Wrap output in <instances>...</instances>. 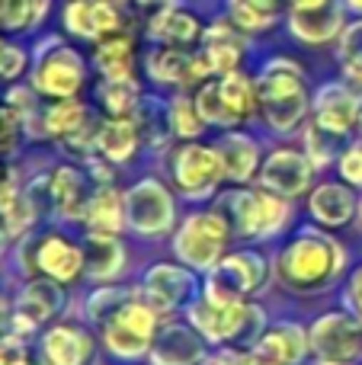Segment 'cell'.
Returning <instances> with one entry per match:
<instances>
[{
    "label": "cell",
    "instance_id": "cell-6",
    "mask_svg": "<svg viewBox=\"0 0 362 365\" xmlns=\"http://www.w3.org/2000/svg\"><path fill=\"white\" fill-rule=\"evenodd\" d=\"M267 276H269V266L260 253L237 250L231 257H224L215 269H209L202 298H209L215 304H241L247 302V295L263 289Z\"/></svg>",
    "mask_w": 362,
    "mask_h": 365
},
{
    "label": "cell",
    "instance_id": "cell-34",
    "mask_svg": "<svg viewBox=\"0 0 362 365\" xmlns=\"http://www.w3.org/2000/svg\"><path fill=\"white\" fill-rule=\"evenodd\" d=\"M83 125V106L74 100H61L58 106H51L45 113V132L48 135H74Z\"/></svg>",
    "mask_w": 362,
    "mask_h": 365
},
{
    "label": "cell",
    "instance_id": "cell-17",
    "mask_svg": "<svg viewBox=\"0 0 362 365\" xmlns=\"http://www.w3.org/2000/svg\"><path fill=\"white\" fill-rule=\"evenodd\" d=\"M257 353H263L267 359L279 362V365H299L305 359V353L311 349V343H308V334L299 327V324H273V327H267L260 334V340H257Z\"/></svg>",
    "mask_w": 362,
    "mask_h": 365
},
{
    "label": "cell",
    "instance_id": "cell-47",
    "mask_svg": "<svg viewBox=\"0 0 362 365\" xmlns=\"http://www.w3.org/2000/svg\"><path fill=\"white\" fill-rule=\"evenodd\" d=\"M292 4H295V10H318V6L331 4V0H292Z\"/></svg>",
    "mask_w": 362,
    "mask_h": 365
},
{
    "label": "cell",
    "instance_id": "cell-23",
    "mask_svg": "<svg viewBox=\"0 0 362 365\" xmlns=\"http://www.w3.org/2000/svg\"><path fill=\"white\" fill-rule=\"evenodd\" d=\"M311 215L327 227H340L353 218L356 212V199L346 186H337V182H324L311 192V202H308Z\"/></svg>",
    "mask_w": 362,
    "mask_h": 365
},
{
    "label": "cell",
    "instance_id": "cell-7",
    "mask_svg": "<svg viewBox=\"0 0 362 365\" xmlns=\"http://www.w3.org/2000/svg\"><path fill=\"white\" fill-rule=\"evenodd\" d=\"M257 93H260L263 113L267 122L279 132H289L301 122L308 109V96H305V83H301L299 71L286 61H276L267 68V74L257 83Z\"/></svg>",
    "mask_w": 362,
    "mask_h": 365
},
{
    "label": "cell",
    "instance_id": "cell-43",
    "mask_svg": "<svg viewBox=\"0 0 362 365\" xmlns=\"http://www.w3.org/2000/svg\"><path fill=\"white\" fill-rule=\"evenodd\" d=\"M23 64H26L23 51L13 48V45H4V51H0V77H16L23 71Z\"/></svg>",
    "mask_w": 362,
    "mask_h": 365
},
{
    "label": "cell",
    "instance_id": "cell-49",
    "mask_svg": "<svg viewBox=\"0 0 362 365\" xmlns=\"http://www.w3.org/2000/svg\"><path fill=\"white\" fill-rule=\"evenodd\" d=\"M6 321H10V317H6V302H4V292H0V330H4Z\"/></svg>",
    "mask_w": 362,
    "mask_h": 365
},
{
    "label": "cell",
    "instance_id": "cell-33",
    "mask_svg": "<svg viewBox=\"0 0 362 365\" xmlns=\"http://www.w3.org/2000/svg\"><path fill=\"white\" fill-rule=\"evenodd\" d=\"M196 106H199V113H202V119L212 122V125H234V122H241L228 109V103H224L222 87H218V83H205V87L199 90Z\"/></svg>",
    "mask_w": 362,
    "mask_h": 365
},
{
    "label": "cell",
    "instance_id": "cell-35",
    "mask_svg": "<svg viewBox=\"0 0 362 365\" xmlns=\"http://www.w3.org/2000/svg\"><path fill=\"white\" fill-rule=\"evenodd\" d=\"M231 13L247 29H263L276 16V0H231Z\"/></svg>",
    "mask_w": 362,
    "mask_h": 365
},
{
    "label": "cell",
    "instance_id": "cell-27",
    "mask_svg": "<svg viewBox=\"0 0 362 365\" xmlns=\"http://www.w3.org/2000/svg\"><path fill=\"white\" fill-rule=\"evenodd\" d=\"M292 26L308 42H324V38H331L333 32H337L340 10L333 4H324V6H318V10H295Z\"/></svg>",
    "mask_w": 362,
    "mask_h": 365
},
{
    "label": "cell",
    "instance_id": "cell-22",
    "mask_svg": "<svg viewBox=\"0 0 362 365\" xmlns=\"http://www.w3.org/2000/svg\"><path fill=\"white\" fill-rule=\"evenodd\" d=\"M314 113H318V128L331 135H343L350 132V125L359 119V109L353 93H346L343 87H324L318 93L314 103Z\"/></svg>",
    "mask_w": 362,
    "mask_h": 365
},
{
    "label": "cell",
    "instance_id": "cell-24",
    "mask_svg": "<svg viewBox=\"0 0 362 365\" xmlns=\"http://www.w3.org/2000/svg\"><path fill=\"white\" fill-rule=\"evenodd\" d=\"M218 158H222L224 177L234 182H247L257 173V164H260V151H257L254 138L247 135H224L222 145H218Z\"/></svg>",
    "mask_w": 362,
    "mask_h": 365
},
{
    "label": "cell",
    "instance_id": "cell-19",
    "mask_svg": "<svg viewBox=\"0 0 362 365\" xmlns=\"http://www.w3.org/2000/svg\"><path fill=\"white\" fill-rule=\"evenodd\" d=\"M93 192L87 189V177L74 167H61L51 177V202H55V212L64 221H83L87 218V208Z\"/></svg>",
    "mask_w": 362,
    "mask_h": 365
},
{
    "label": "cell",
    "instance_id": "cell-4",
    "mask_svg": "<svg viewBox=\"0 0 362 365\" xmlns=\"http://www.w3.org/2000/svg\"><path fill=\"white\" fill-rule=\"evenodd\" d=\"M231 221L222 212H196L180 225L173 237V253L192 272H209L222 263V253L231 240Z\"/></svg>",
    "mask_w": 362,
    "mask_h": 365
},
{
    "label": "cell",
    "instance_id": "cell-2",
    "mask_svg": "<svg viewBox=\"0 0 362 365\" xmlns=\"http://www.w3.org/2000/svg\"><path fill=\"white\" fill-rule=\"evenodd\" d=\"M190 324L205 336V343H254L260 340L263 327V311L257 304H215L209 298H196L186 308Z\"/></svg>",
    "mask_w": 362,
    "mask_h": 365
},
{
    "label": "cell",
    "instance_id": "cell-18",
    "mask_svg": "<svg viewBox=\"0 0 362 365\" xmlns=\"http://www.w3.org/2000/svg\"><path fill=\"white\" fill-rule=\"evenodd\" d=\"M81 81H83V68L74 51H68V48L45 58L36 71V90H42L48 96H64V100L77 93Z\"/></svg>",
    "mask_w": 362,
    "mask_h": 365
},
{
    "label": "cell",
    "instance_id": "cell-40",
    "mask_svg": "<svg viewBox=\"0 0 362 365\" xmlns=\"http://www.w3.org/2000/svg\"><path fill=\"white\" fill-rule=\"evenodd\" d=\"M16 135H19V109L0 106V154L13 151Z\"/></svg>",
    "mask_w": 362,
    "mask_h": 365
},
{
    "label": "cell",
    "instance_id": "cell-55",
    "mask_svg": "<svg viewBox=\"0 0 362 365\" xmlns=\"http://www.w3.org/2000/svg\"><path fill=\"white\" fill-rule=\"evenodd\" d=\"M359 218H362V205H359Z\"/></svg>",
    "mask_w": 362,
    "mask_h": 365
},
{
    "label": "cell",
    "instance_id": "cell-28",
    "mask_svg": "<svg viewBox=\"0 0 362 365\" xmlns=\"http://www.w3.org/2000/svg\"><path fill=\"white\" fill-rule=\"evenodd\" d=\"M96 68L106 81H132V45L128 38H109L96 51Z\"/></svg>",
    "mask_w": 362,
    "mask_h": 365
},
{
    "label": "cell",
    "instance_id": "cell-53",
    "mask_svg": "<svg viewBox=\"0 0 362 365\" xmlns=\"http://www.w3.org/2000/svg\"><path fill=\"white\" fill-rule=\"evenodd\" d=\"M359 125H362V109H359Z\"/></svg>",
    "mask_w": 362,
    "mask_h": 365
},
{
    "label": "cell",
    "instance_id": "cell-29",
    "mask_svg": "<svg viewBox=\"0 0 362 365\" xmlns=\"http://www.w3.org/2000/svg\"><path fill=\"white\" fill-rule=\"evenodd\" d=\"M205 58H209L212 71H222V74H231L241 58V42L231 36L224 26H215L205 38Z\"/></svg>",
    "mask_w": 362,
    "mask_h": 365
},
{
    "label": "cell",
    "instance_id": "cell-14",
    "mask_svg": "<svg viewBox=\"0 0 362 365\" xmlns=\"http://www.w3.org/2000/svg\"><path fill=\"white\" fill-rule=\"evenodd\" d=\"M260 182L269 192L292 199V195L305 192L308 182H311V164L299 151H273L260 170Z\"/></svg>",
    "mask_w": 362,
    "mask_h": 365
},
{
    "label": "cell",
    "instance_id": "cell-15",
    "mask_svg": "<svg viewBox=\"0 0 362 365\" xmlns=\"http://www.w3.org/2000/svg\"><path fill=\"white\" fill-rule=\"evenodd\" d=\"M36 266L42 276L64 285V282H74L87 269V253H83V247L71 244L61 234H48L36 247Z\"/></svg>",
    "mask_w": 362,
    "mask_h": 365
},
{
    "label": "cell",
    "instance_id": "cell-3",
    "mask_svg": "<svg viewBox=\"0 0 362 365\" xmlns=\"http://www.w3.org/2000/svg\"><path fill=\"white\" fill-rule=\"evenodd\" d=\"M157 308L145 302L138 295H128L106 321L103 327V343L113 356L119 359H141L145 353H151V343L157 336Z\"/></svg>",
    "mask_w": 362,
    "mask_h": 365
},
{
    "label": "cell",
    "instance_id": "cell-31",
    "mask_svg": "<svg viewBox=\"0 0 362 365\" xmlns=\"http://www.w3.org/2000/svg\"><path fill=\"white\" fill-rule=\"evenodd\" d=\"M151 36L167 38V42H190V38L199 36V23H196V16H190V13L170 10V13L154 19Z\"/></svg>",
    "mask_w": 362,
    "mask_h": 365
},
{
    "label": "cell",
    "instance_id": "cell-45",
    "mask_svg": "<svg viewBox=\"0 0 362 365\" xmlns=\"http://www.w3.org/2000/svg\"><path fill=\"white\" fill-rule=\"evenodd\" d=\"M350 302L356 304V311L362 314V269H356V276L350 282Z\"/></svg>",
    "mask_w": 362,
    "mask_h": 365
},
{
    "label": "cell",
    "instance_id": "cell-8",
    "mask_svg": "<svg viewBox=\"0 0 362 365\" xmlns=\"http://www.w3.org/2000/svg\"><path fill=\"white\" fill-rule=\"evenodd\" d=\"M177 221V205L164 182L141 180L125 192V225L141 237H160Z\"/></svg>",
    "mask_w": 362,
    "mask_h": 365
},
{
    "label": "cell",
    "instance_id": "cell-32",
    "mask_svg": "<svg viewBox=\"0 0 362 365\" xmlns=\"http://www.w3.org/2000/svg\"><path fill=\"white\" fill-rule=\"evenodd\" d=\"M167 122L173 125V132H177L180 138H196L205 125L196 100H190V96H177V100L170 103V109H167Z\"/></svg>",
    "mask_w": 362,
    "mask_h": 365
},
{
    "label": "cell",
    "instance_id": "cell-56",
    "mask_svg": "<svg viewBox=\"0 0 362 365\" xmlns=\"http://www.w3.org/2000/svg\"><path fill=\"white\" fill-rule=\"evenodd\" d=\"M29 365H32V362H29Z\"/></svg>",
    "mask_w": 362,
    "mask_h": 365
},
{
    "label": "cell",
    "instance_id": "cell-36",
    "mask_svg": "<svg viewBox=\"0 0 362 365\" xmlns=\"http://www.w3.org/2000/svg\"><path fill=\"white\" fill-rule=\"evenodd\" d=\"M48 10V0H6L4 10V26L10 29H23V26H32L38 16H45Z\"/></svg>",
    "mask_w": 362,
    "mask_h": 365
},
{
    "label": "cell",
    "instance_id": "cell-50",
    "mask_svg": "<svg viewBox=\"0 0 362 365\" xmlns=\"http://www.w3.org/2000/svg\"><path fill=\"white\" fill-rule=\"evenodd\" d=\"M350 4H353V6H359V10H362V0H350Z\"/></svg>",
    "mask_w": 362,
    "mask_h": 365
},
{
    "label": "cell",
    "instance_id": "cell-44",
    "mask_svg": "<svg viewBox=\"0 0 362 365\" xmlns=\"http://www.w3.org/2000/svg\"><path fill=\"white\" fill-rule=\"evenodd\" d=\"M241 359H244V353H237V349H231V346H222L218 353L205 356L202 365H241Z\"/></svg>",
    "mask_w": 362,
    "mask_h": 365
},
{
    "label": "cell",
    "instance_id": "cell-21",
    "mask_svg": "<svg viewBox=\"0 0 362 365\" xmlns=\"http://www.w3.org/2000/svg\"><path fill=\"white\" fill-rule=\"evenodd\" d=\"M64 23L77 32V36L96 38L103 32H113L119 26V13L109 0H74L64 10Z\"/></svg>",
    "mask_w": 362,
    "mask_h": 365
},
{
    "label": "cell",
    "instance_id": "cell-11",
    "mask_svg": "<svg viewBox=\"0 0 362 365\" xmlns=\"http://www.w3.org/2000/svg\"><path fill=\"white\" fill-rule=\"evenodd\" d=\"M64 308V292H61V282L55 279H32V282L23 285L16 298V308H13V317H10V327L16 336H26L32 334L36 327H42L45 321L58 314Z\"/></svg>",
    "mask_w": 362,
    "mask_h": 365
},
{
    "label": "cell",
    "instance_id": "cell-52",
    "mask_svg": "<svg viewBox=\"0 0 362 365\" xmlns=\"http://www.w3.org/2000/svg\"><path fill=\"white\" fill-rule=\"evenodd\" d=\"M138 4H154V0H138Z\"/></svg>",
    "mask_w": 362,
    "mask_h": 365
},
{
    "label": "cell",
    "instance_id": "cell-1",
    "mask_svg": "<svg viewBox=\"0 0 362 365\" xmlns=\"http://www.w3.org/2000/svg\"><path fill=\"white\" fill-rule=\"evenodd\" d=\"M343 259L346 253L337 240L314 227H305L279 253L276 272H279L282 285H289L292 292H318L340 276Z\"/></svg>",
    "mask_w": 362,
    "mask_h": 365
},
{
    "label": "cell",
    "instance_id": "cell-10",
    "mask_svg": "<svg viewBox=\"0 0 362 365\" xmlns=\"http://www.w3.org/2000/svg\"><path fill=\"white\" fill-rule=\"evenodd\" d=\"M222 177L224 167L222 158H218V148L186 145L173 158V180L190 199H209L215 192V186L222 182Z\"/></svg>",
    "mask_w": 362,
    "mask_h": 365
},
{
    "label": "cell",
    "instance_id": "cell-54",
    "mask_svg": "<svg viewBox=\"0 0 362 365\" xmlns=\"http://www.w3.org/2000/svg\"><path fill=\"white\" fill-rule=\"evenodd\" d=\"M0 182H4V170H0Z\"/></svg>",
    "mask_w": 362,
    "mask_h": 365
},
{
    "label": "cell",
    "instance_id": "cell-41",
    "mask_svg": "<svg viewBox=\"0 0 362 365\" xmlns=\"http://www.w3.org/2000/svg\"><path fill=\"white\" fill-rule=\"evenodd\" d=\"M0 365H29V353H26L23 336H16V334L0 336Z\"/></svg>",
    "mask_w": 362,
    "mask_h": 365
},
{
    "label": "cell",
    "instance_id": "cell-30",
    "mask_svg": "<svg viewBox=\"0 0 362 365\" xmlns=\"http://www.w3.org/2000/svg\"><path fill=\"white\" fill-rule=\"evenodd\" d=\"M222 96H224V103H228V109L237 115V119H244V115H250V109H254V103L260 100V93H257V87L247 81L244 74H234L231 71L228 77H224L222 83Z\"/></svg>",
    "mask_w": 362,
    "mask_h": 365
},
{
    "label": "cell",
    "instance_id": "cell-5",
    "mask_svg": "<svg viewBox=\"0 0 362 365\" xmlns=\"http://www.w3.org/2000/svg\"><path fill=\"white\" fill-rule=\"evenodd\" d=\"M228 212H222L231 221V231L237 237H273L289 221V202L269 189H237L224 199Z\"/></svg>",
    "mask_w": 362,
    "mask_h": 365
},
{
    "label": "cell",
    "instance_id": "cell-13",
    "mask_svg": "<svg viewBox=\"0 0 362 365\" xmlns=\"http://www.w3.org/2000/svg\"><path fill=\"white\" fill-rule=\"evenodd\" d=\"M192 289H196V279L190 269L173 263H157L148 269L145 276V302L157 311H173L183 302H190Z\"/></svg>",
    "mask_w": 362,
    "mask_h": 365
},
{
    "label": "cell",
    "instance_id": "cell-39",
    "mask_svg": "<svg viewBox=\"0 0 362 365\" xmlns=\"http://www.w3.org/2000/svg\"><path fill=\"white\" fill-rule=\"evenodd\" d=\"M343 58H346V71L353 81L362 83V23L353 26L343 38Z\"/></svg>",
    "mask_w": 362,
    "mask_h": 365
},
{
    "label": "cell",
    "instance_id": "cell-12",
    "mask_svg": "<svg viewBox=\"0 0 362 365\" xmlns=\"http://www.w3.org/2000/svg\"><path fill=\"white\" fill-rule=\"evenodd\" d=\"M148 356H151V365H202L205 336L192 324H164Z\"/></svg>",
    "mask_w": 362,
    "mask_h": 365
},
{
    "label": "cell",
    "instance_id": "cell-9",
    "mask_svg": "<svg viewBox=\"0 0 362 365\" xmlns=\"http://www.w3.org/2000/svg\"><path fill=\"white\" fill-rule=\"evenodd\" d=\"M311 349L321 356L324 362H353L362 356V321L350 314H324L318 317V324L308 334Z\"/></svg>",
    "mask_w": 362,
    "mask_h": 365
},
{
    "label": "cell",
    "instance_id": "cell-25",
    "mask_svg": "<svg viewBox=\"0 0 362 365\" xmlns=\"http://www.w3.org/2000/svg\"><path fill=\"white\" fill-rule=\"evenodd\" d=\"M87 231L119 234L125 227V195H119L113 186H100L87 208Z\"/></svg>",
    "mask_w": 362,
    "mask_h": 365
},
{
    "label": "cell",
    "instance_id": "cell-38",
    "mask_svg": "<svg viewBox=\"0 0 362 365\" xmlns=\"http://www.w3.org/2000/svg\"><path fill=\"white\" fill-rule=\"evenodd\" d=\"M132 295V292H119V289H96L93 295L87 298V317L96 324H103L109 314H113L115 308H119L125 298Z\"/></svg>",
    "mask_w": 362,
    "mask_h": 365
},
{
    "label": "cell",
    "instance_id": "cell-42",
    "mask_svg": "<svg viewBox=\"0 0 362 365\" xmlns=\"http://www.w3.org/2000/svg\"><path fill=\"white\" fill-rule=\"evenodd\" d=\"M340 173H343L346 182H353V186H362V145L350 148V151L340 158Z\"/></svg>",
    "mask_w": 362,
    "mask_h": 365
},
{
    "label": "cell",
    "instance_id": "cell-48",
    "mask_svg": "<svg viewBox=\"0 0 362 365\" xmlns=\"http://www.w3.org/2000/svg\"><path fill=\"white\" fill-rule=\"evenodd\" d=\"M10 231H6V225H0V257H4V250H6V244H10Z\"/></svg>",
    "mask_w": 362,
    "mask_h": 365
},
{
    "label": "cell",
    "instance_id": "cell-51",
    "mask_svg": "<svg viewBox=\"0 0 362 365\" xmlns=\"http://www.w3.org/2000/svg\"><path fill=\"white\" fill-rule=\"evenodd\" d=\"M318 365H337V362H324V359H321V362H318Z\"/></svg>",
    "mask_w": 362,
    "mask_h": 365
},
{
    "label": "cell",
    "instance_id": "cell-37",
    "mask_svg": "<svg viewBox=\"0 0 362 365\" xmlns=\"http://www.w3.org/2000/svg\"><path fill=\"white\" fill-rule=\"evenodd\" d=\"M135 100H138V87L132 81H109L103 87V103L113 115H125L135 109Z\"/></svg>",
    "mask_w": 362,
    "mask_h": 365
},
{
    "label": "cell",
    "instance_id": "cell-26",
    "mask_svg": "<svg viewBox=\"0 0 362 365\" xmlns=\"http://www.w3.org/2000/svg\"><path fill=\"white\" fill-rule=\"evenodd\" d=\"M96 145H100V151L106 154L113 164H122V160H128L135 154V148H138V132H135V125L125 115H115L113 122H106V125L100 128Z\"/></svg>",
    "mask_w": 362,
    "mask_h": 365
},
{
    "label": "cell",
    "instance_id": "cell-20",
    "mask_svg": "<svg viewBox=\"0 0 362 365\" xmlns=\"http://www.w3.org/2000/svg\"><path fill=\"white\" fill-rule=\"evenodd\" d=\"M87 272L96 282H109L125 269V250H122L119 234H106V231H87Z\"/></svg>",
    "mask_w": 362,
    "mask_h": 365
},
{
    "label": "cell",
    "instance_id": "cell-16",
    "mask_svg": "<svg viewBox=\"0 0 362 365\" xmlns=\"http://www.w3.org/2000/svg\"><path fill=\"white\" fill-rule=\"evenodd\" d=\"M93 359V336L74 324H55L42 334V365H87Z\"/></svg>",
    "mask_w": 362,
    "mask_h": 365
},
{
    "label": "cell",
    "instance_id": "cell-46",
    "mask_svg": "<svg viewBox=\"0 0 362 365\" xmlns=\"http://www.w3.org/2000/svg\"><path fill=\"white\" fill-rule=\"evenodd\" d=\"M241 365H279V362H273V359H267L263 353H244V359H241Z\"/></svg>",
    "mask_w": 362,
    "mask_h": 365
}]
</instances>
